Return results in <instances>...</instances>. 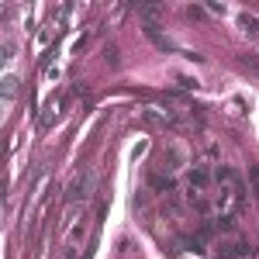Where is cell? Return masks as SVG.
<instances>
[{
    "label": "cell",
    "instance_id": "4",
    "mask_svg": "<svg viewBox=\"0 0 259 259\" xmlns=\"http://www.w3.org/2000/svg\"><path fill=\"white\" fill-rule=\"evenodd\" d=\"M239 31L249 35V38H259V18L249 14V11H239Z\"/></svg>",
    "mask_w": 259,
    "mask_h": 259
},
{
    "label": "cell",
    "instance_id": "6",
    "mask_svg": "<svg viewBox=\"0 0 259 259\" xmlns=\"http://www.w3.org/2000/svg\"><path fill=\"white\" fill-rule=\"evenodd\" d=\"M14 97H18V76H14V73H7V76H4V104L11 107Z\"/></svg>",
    "mask_w": 259,
    "mask_h": 259
},
{
    "label": "cell",
    "instance_id": "7",
    "mask_svg": "<svg viewBox=\"0 0 259 259\" xmlns=\"http://www.w3.org/2000/svg\"><path fill=\"white\" fill-rule=\"evenodd\" d=\"M14 52H18V41L7 35V38H4V62H11V59H14Z\"/></svg>",
    "mask_w": 259,
    "mask_h": 259
},
{
    "label": "cell",
    "instance_id": "3",
    "mask_svg": "<svg viewBox=\"0 0 259 259\" xmlns=\"http://www.w3.org/2000/svg\"><path fill=\"white\" fill-rule=\"evenodd\" d=\"M218 252H221V259H242V256H252V245L242 239H221Z\"/></svg>",
    "mask_w": 259,
    "mask_h": 259
},
{
    "label": "cell",
    "instance_id": "1",
    "mask_svg": "<svg viewBox=\"0 0 259 259\" xmlns=\"http://www.w3.org/2000/svg\"><path fill=\"white\" fill-rule=\"evenodd\" d=\"M90 190H94V169H80L73 177V183L66 187V200L69 204H80V200L90 197Z\"/></svg>",
    "mask_w": 259,
    "mask_h": 259
},
{
    "label": "cell",
    "instance_id": "8",
    "mask_svg": "<svg viewBox=\"0 0 259 259\" xmlns=\"http://www.w3.org/2000/svg\"><path fill=\"white\" fill-rule=\"evenodd\" d=\"M152 187H156V190H173V180H169V177H159V173H156V177H152Z\"/></svg>",
    "mask_w": 259,
    "mask_h": 259
},
{
    "label": "cell",
    "instance_id": "2",
    "mask_svg": "<svg viewBox=\"0 0 259 259\" xmlns=\"http://www.w3.org/2000/svg\"><path fill=\"white\" fill-rule=\"evenodd\" d=\"M87 228H90V221H87V211H73L69 214V232H66V249L69 252H76L83 245V239H87Z\"/></svg>",
    "mask_w": 259,
    "mask_h": 259
},
{
    "label": "cell",
    "instance_id": "5",
    "mask_svg": "<svg viewBox=\"0 0 259 259\" xmlns=\"http://www.w3.org/2000/svg\"><path fill=\"white\" fill-rule=\"evenodd\" d=\"M59 107H62V100H49V104H45V114L38 118V128H41V132H45V128H52V121L59 118Z\"/></svg>",
    "mask_w": 259,
    "mask_h": 259
},
{
    "label": "cell",
    "instance_id": "9",
    "mask_svg": "<svg viewBox=\"0 0 259 259\" xmlns=\"http://www.w3.org/2000/svg\"><path fill=\"white\" fill-rule=\"evenodd\" d=\"M249 180H252V197L259 200V166H249Z\"/></svg>",
    "mask_w": 259,
    "mask_h": 259
}]
</instances>
